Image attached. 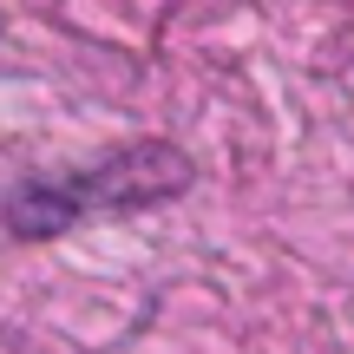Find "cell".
<instances>
[{"instance_id": "6da1fadb", "label": "cell", "mask_w": 354, "mask_h": 354, "mask_svg": "<svg viewBox=\"0 0 354 354\" xmlns=\"http://www.w3.org/2000/svg\"><path fill=\"white\" fill-rule=\"evenodd\" d=\"M190 190V158L165 138H138L112 151L105 165L73 171V177H26L7 197V230L13 236H59L86 216H131L151 203Z\"/></svg>"}]
</instances>
